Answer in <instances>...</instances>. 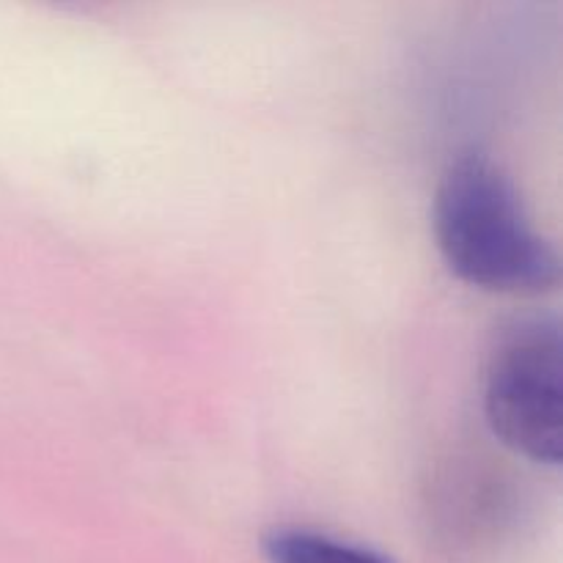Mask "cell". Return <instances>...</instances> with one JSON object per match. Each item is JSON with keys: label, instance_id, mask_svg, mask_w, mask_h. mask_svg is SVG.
I'll list each match as a JSON object with an SVG mask.
<instances>
[{"label": "cell", "instance_id": "obj_1", "mask_svg": "<svg viewBox=\"0 0 563 563\" xmlns=\"http://www.w3.org/2000/svg\"><path fill=\"white\" fill-rule=\"evenodd\" d=\"M434 236L451 273L478 289L537 295L559 284V253L487 154H462L449 165L434 196Z\"/></svg>", "mask_w": 563, "mask_h": 563}, {"label": "cell", "instance_id": "obj_2", "mask_svg": "<svg viewBox=\"0 0 563 563\" xmlns=\"http://www.w3.org/2000/svg\"><path fill=\"white\" fill-rule=\"evenodd\" d=\"M484 410L489 429L506 449L539 465H559L563 451L559 319H517L500 333L489 355Z\"/></svg>", "mask_w": 563, "mask_h": 563}, {"label": "cell", "instance_id": "obj_3", "mask_svg": "<svg viewBox=\"0 0 563 563\" xmlns=\"http://www.w3.org/2000/svg\"><path fill=\"white\" fill-rule=\"evenodd\" d=\"M269 563H394L383 553L311 528H275L264 537Z\"/></svg>", "mask_w": 563, "mask_h": 563}]
</instances>
